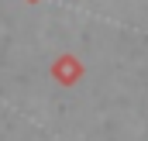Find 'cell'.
<instances>
[{"label":"cell","mask_w":148,"mask_h":141,"mask_svg":"<svg viewBox=\"0 0 148 141\" xmlns=\"http://www.w3.org/2000/svg\"><path fill=\"white\" fill-rule=\"evenodd\" d=\"M79 76H83V62H79L76 55H69V52H66V55H59V59L52 62V79H55V83H62V86H73Z\"/></svg>","instance_id":"1"},{"label":"cell","mask_w":148,"mask_h":141,"mask_svg":"<svg viewBox=\"0 0 148 141\" xmlns=\"http://www.w3.org/2000/svg\"><path fill=\"white\" fill-rule=\"evenodd\" d=\"M28 3H38V0H28Z\"/></svg>","instance_id":"2"}]
</instances>
